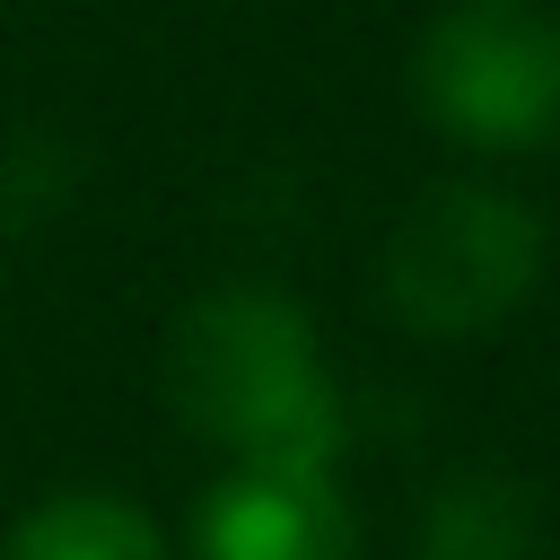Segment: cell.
Masks as SVG:
<instances>
[{"mask_svg":"<svg viewBox=\"0 0 560 560\" xmlns=\"http://www.w3.org/2000/svg\"><path fill=\"white\" fill-rule=\"evenodd\" d=\"M166 402L219 464H341L350 402L289 289L219 280L166 324Z\"/></svg>","mask_w":560,"mask_h":560,"instance_id":"6da1fadb","label":"cell"},{"mask_svg":"<svg viewBox=\"0 0 560 560\" xmlns=\"http://www.w3.org/2000/svg\"><path fill=\"white\" fill-rule=\"evenodd\" d=\"M542 280V219L481 175L429 184L376 245V298L411 341H481Z\"/></svg>","mask_w":560,"mask_h":560,"instance_id":"7a4b0ae2","label":"cell"},{"mask_svg":"<svg viewBox=\"0 0 560 560\" xmlns=\"http://www.w3.org/2000/svg\"><path fill=\"white\" fill-rule=\"evenodd\" d=\"M411 105L455 149H542L560 131V9L446 0L411 44Z\"/></svg>","mask_w":560,"mask_h":560,"instance_id":"3957f363","label":"cell"},{"mask_svg":"<svg viewBox=\"0 0 560 560\" xmlns=\"http://www.w3.org/2000/svg\"><path fill=\"white\" fill-rule=\"evenodd\" d=\"M192 560H359L341 464H219L184 516Z\"/></svg>","mask_w":560,"mask_h":560,"instance_id":"277c9868","label":"cell"},{"mask_svg":"<svg viewBox=\"0 0 560 560\" xmlns=\"http://www.w3.org/2000/svg\"><path fill=\"white\" fill-rule=\"evenodd\" d=\"M542 551V499L508 464L446 472L411 516V560H534Z\"/></svg>","mask_w":560,"mask_h":560,"instance_id":"5b68a950","label":"cell"},{"mask_svg":"<svg viewBox=\"0 0 560 560\" xmlns=\"http://www.w3.org/2000/svg\"><path fill=\"white\" fill-rule=\"evenodd\" d=\"M0 560H175V534L131 490L70 481V490H44L35 508L9 516Z\"/></svg>","mask_w":560,"mask_h":560,"instance_id":"8992f818","label":"cell"}]
</instances>
